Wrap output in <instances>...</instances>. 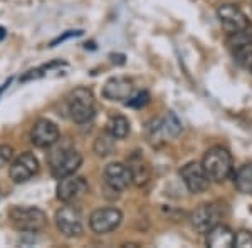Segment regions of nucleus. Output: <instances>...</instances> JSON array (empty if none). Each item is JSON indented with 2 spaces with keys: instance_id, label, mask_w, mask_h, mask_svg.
Here are the masks:
<instances>
[{
  "instance_id": "f257e3e1",
  "label": "nucleus",
  "mask_w": 252,
  "mask_h": 248,
  "mask_svg": "<svg viewBox=\"0 0 252 248\" xmlns=\"http://www.w3.org/2000/svg\"><path fill=\"white\" fill-rule=\"evenodd\" d=\"M204 165L209 178L215 183H222L232 174L234 171V161L232 154L229 153V149L223 146H214L204 156Z\"/></svg>"
},
{
  "instance_id": "f03ea898",
  "label": "nucleus",
  "mask_w": 252,
  "mask_h": 248,
  "mask_svg": "<svg viewBox=\"0 0 252 248\" xmlns=\"http://www.w3.org/2000/svg\"><path fill=\"white\" fill-rule=\"evenodd\" d=\"M49 166L56 178H66L74 174L83 163V156L71 146H58L49 153Z\"/></svg>"
},
{
  "instance_id": "7ed1b4c3",
  "label": "nucleus",
  "mask_w": 252,
  "mask_h": 248,
  "mask_svg": "<svg viewBox=\"0 0 252 248\" xmlns=\"http://www.w3.org/2000/svg\"><path fill=\"white\" fill-rule=\"evenodd\" d=\"M94 94L88 87H76L67 96V111L74 123L84 124L94 116Z\"/></svg>"
},
{
  "instance_id": "20e7f679",
  "label": "nucleus",
  "mask_w": 252,
  "mask_h": 248,
  "mask_svg": "<svg viewBox=\"0 0 252 248\" xmlns=\"http://www.w3.org/2000/svg\"><path fill=\"white\" fill-rule=\"evenodd\" d=\"M182 131H184L182 121L178 119L175 112L168 111L161 119H155L148 124V128H146V138H148L150 144L158 146L163 143V141H170L178 138Z\"/></svg>"
},
{
  "instance_id": "39448f33",
  "label": "nucleus",
  "mask_w": 252,
  "mask_h": 248,
  "mask_svg": "<svg viewBox=\"0 0 252 248\" xmlns=\"http://www.w3.org/2000/svg\"><path fill=\"white\" fill-rule=\"evenodd\" d=\"M9 220L19 231H40L46 226L47 217L42 210L35 206H12L9 211Z\"/></svg>"
},
{
  "instance_id": "423d86ee",
  "label": "nucleus",
  "mask_w": 252,
  "mask_h": 248,
  "mask_svg": "<svg viewBox=\"0 0 252 248\" xmlns=\"http://www.w3.org/2000/svg\"><path fill=\"white\" fill-rule=\"evenodd\" d=\"M56 226L64 237L78 238L83 235V217L81 211L72 206L71 203H66L64 206L56 211Z\"/></svg>"
},
{
  "instance_id": "0eeeda50",
  "label": "nucleus",
  "mask_w": 252,
  "mask_h": 248,
  "mask_svg": "<svg viewBox=\"0 0 252 248\" xmlns=\"http://www.w3.org/2000/svg\"><path fill=\"white\" fill-rule=\"evenodd\" d=\"M123 213L118 208H99L94 210L89 217V226L97 235H106L115 231L121 225Z\"/></svg>"
},
{
  "instance_id": "6e6552de",
  "label": "nucleus",
  "mask_w": 252,
  "mask_h": 248,
  "mask_svg": "<svg viewBox=\"0 0 252 248\" xmlns=\"http://www.w3.org/2000/svg\"><path fill=\"white\" fill-rule=\"evenodd\" d=\"M180 176L190 193L198 194V193H204V191L209 188L210 178H209V174H207L202 163H197V161L187 163L185 166H182Z\"/></svg>"
},
{
  "instance_id": "1a4fd4ad",
  "label": "nucleus",
  "mask_w": 252,
  "mask_h": 248,
  "mask_svg": "<svg viewBox=\"0 0 252 248\" xmlns=\"http://www.w3.org/2000/svg\"><path fill=\"white\" fill-rule=\"evenodd\" d=\"M223 217L220 205L215 203H207V205L198 206L197 210L190 215V223L198 233H207L210 228H214L217 223H220Z\"/></svg>"
},
{
  "instance_id": "9d476101",
  "label": "nucleus",
  "mask_w": 252,
  "mask_h": 248,
  "mask_svg": "<svg viewBox=\"0 0 252 248\" xmlns=\"http://www.w3.org/2000/svg\"><path fill=\"white\" fill-rule=\"evenodd\" d=\"M133 183V174L128 165L123 163H111L104 169V185L106 188L116 191H123Z\"/></svg>"
},
{
  "instance_id": "9b49d317",
  "label": "nucleus",
  "mask_w": 252,
  "mask_h": 248,
  "mask_svg": "<svg viewBox=\"0 0 252 248\" xmlns=\"http://www.w3.org/2000/svg\"><path fill=\"white\" fill-rule=\"evenodd\" d=\"M88 190L89 186L84 178L69 174L66 178H61L58 185V198L64 203L78 201L81 196H84L88 193Z\"/></svg>"
},
{
  "instance_id": "f8f14e48",
  "label": "nucleus",
  "mask_w": 252,
  "mask_h": 248,
  "mask_svg": "<svg viewBox=\"0 0 252 248\" xmlns=\"http://www.w3.org/2000/svg\"><path fill=\"white\" fill-rule=\"evenodd\" d=\"M217 17H219L220 26L229 32V34L241 30L251 24L249 19H247V15L244 14L239 7L232 5V3H222V5L217 9Z\"/></svg>"
},
{
  "instance_id": "ddd939ff",
  "label": "nucleus",
  "mask_w": 252,
  "mask_h": 248,
  "mask_svg": "<svg viewBox=\"0 0 252 248\" xmlns=\"http://www.w3.org/2000/svg\"><path fill=\"white\" fill-rule=\"evenodd\" d=\"M39 171V161L32 153H22L20 156L12 163L9 174L14 183H26L29 181L34 174Z\"/></svg>"
},
{
  "instance_id": "4468645a",
  "label": "nucleus",
  "mask_w": 252,
  "mask_h": 248,
  "mask_svg": "<svg viewBox=\"0 0 252 248\" xmlns=\"http://www.w3.org/2000/svg\"><path fill=\"white\" fill-rule=\"evenodd\" d=\"M31 141L37 148H51L59 141V128L49 119H39L32 126Z\"/></svg>"
},
{
  "instance_id": "2eb2a0df",
  "label": "nucleus",
  "mask_w": 252,
  "mask_h": 248,
  "mask_svg": "<svg viewBox=\"0 0 252 248\" xmlns=\"http://www.w3.org/2000/svg\"><path fill=\"white\" fill-rule=\"evenodd\" d=\"M103 96L108 101H128L133 96V84L126 77H111L103 87Z\"/></svg>"
},
{
  "instance_id": "dca6fc26",
  "label": "nucleus",
  "mask_w": 252,
  "mask_h": 248,
  "mask_svg": "<svg viewBox=\"0 0 252 248\" xmlns=\"http://www.w3.org/2000/svg\"><path fill=\"white\" fill-rule=\"evenodd\" d=\"M207 247L212 248H230L235 247V233L223 223H217L214 228L205 233Z\"/></svg>"
},
{
  "instance_id": "f3484780",
  "label": "nucleus",
  "mask_w": 252,
  "mask_h": 248,
  "mask_svg": "<svg viewBox=\"0 0 252 248\" xmlns=\"http://www.w3.org/2000/svg\"><path fill=\"white\" fill-rule=\"evenodd\" d=\"M227 46L235 52L244 51V49H249L252 46V26L251 24L241 30L229 34V37H227Z\"/></svg>"
},
{
  "instance_id": "a211bd4d",
  "label": "nucleus",
  "mask_w": 252,
  "mask_h": 248,
  "mask_svg": "<svg viewBox=\"0 0 252 248\" xmlns=\"http://www.w3.org/2000/svg\"><path fill=\"white\" fill-rule=\"evenodd\" d=\"M129 169H131V174H133V183L136 186H145L146 183L150 181V166L141 160L140 156H133L131 161H129Z\"/></svg>"
},
{
  "instance_id": "6ab92c4d",
  "label": "nucleus",
  "mask_w": 252,
  "mask_h": 248,
  "mask_svg": "<svg viewBox=\"0 0 252 248\" xmlns=\"http://www.w3.org/2000/svg\"><path fill=\"white\" fill-rule=\"evenodd\" d=\"M234 185L241 193L252 194V163H246L237 169L234 176Z\"/></svg>"
},
{
  "instance_id": "aec40b11",
  "label": "nucleus",
  "mask_w": 252,
  "mask_h": 248,
  "mask_svg": "<svg viewBox=\"0 0 252 248\" xmlns=\"http://www.w3.org/2000/svg\"><path fill=\"white\" fill-rule=\"evenodd\" d=\"M106 131L116 139H125L129 134V121L125 116H115L108 121Z\"/></svg>"
},
{
  "instance_id": "412c9836",
  "label": "nucleus",
  "mask_w": 252,
  "mask_h": 248,
  "mask_svg": "<svg viewBox=\"0 0 252 248\" xmlns=\"http://www.w3.org/2000/svg\"><path fill=\"white\" fill-rule=\"evenodd\" d=\"M115 136H111L108 131L106 133H101L99 136L96 138L94 141V153L97 156L104 158V156H109L113 151H115Z\"/></svg>"
},
{
  "instance_id": "4be33fe9",
  "label": "nucleus",
  "mask_w": 252,
  "mask_h": 248,
  "mask_svg": "<svg viewBox=\"0 0 252 248\" xmlns=\"http://www.w3.org/2000/svg\"><path fill=\"white\" fill-rule=\"evenodd\" d=\"M59 66H64V62H51V64H46V66H42V67L32 69V71L26 72V74L20 77V83H29V81L40 79V77L47 76L54 67H59Z\"/></svg>"
},
{
  "instance_id": "5701e85b",
  "label": "nucleus",
  "mask_w": 252,
  "mask_h": 248,
  "mask_svg": "<svg viewBox=\"0 0 252 248\" xmlns=\"http://www.w3.org/2000/svg\"><path fill=\"white\" fill-rule=\"evenodd\" d=\"M150 103V94L146 91H141V92H138V94L135 96H131L128 101H126V104L129 106V108H135V109H141V108H145L146 104Z\"/></svg>"
},
{
  "instance_id": "b1692460",
  "label": "nucleus",
  "mask_w": 252,
  "mask_h": 248,
  "mask_svg": "<svg viewBox=\"0 0 252 248\" xmlns=\"http://www.w3.org/2000/svg\"><path fill=\"white\" fill-rule=\"evenodd\" d=\"M234 55H235V60H237L246 71H249L252 74V51L244 49V51H237Z\"/></svg>"
},
{
  "instance_id": "393cba45",
  "label": "nucleus",
  "mask_w": 252,
  "mask_h": 248,
  "mask_svg": "<svg viewBox=\"0 0 252 248\" xmlns=\"http://www.w3.org/2000/svg\"><path fill=\"white\" fill-rule=\"evenodd\" d=\"M235 247L239 248H252V231L241 230L235 233Z\"/></svg>"
},
{
  "instance_id": "a878e982",
  "label": "nucleus",
  "mask_w": 252,
  "mask_h": 248,
  "mask_svg": "<svg viewBox=\"0 0 252 248\" xmlns=\"http://www.w3.org/2000/svg\"><path fill=\"white\" fill-rule=\"evenodd\" d=\"M12 156H14V149H12V146H9V144L0 146V168H3V166L12 160Z\"/></svg>"
},
{
  "instance_id": "bb28decb",
  "label": "nucleus",
  "mask_w": 252,
  "mask_h": 248,
  "mask_svg": "<svg viewBox=\"0 0 252 248\" xmlns=\"http://www.w3.org/2000/svg\"><path fill=\"white\" fill-rule=\"evenodd\" d=\"M79 35H83V30H67V32H64L63 35H59L58 39L52 40V42L49 44V47H56V46H59V44H63L64 40H67L71 37H79Z\"/></svg>"
},
{
  "instance_id": "cd10ccee",
  "label": "nucleus",
  "mask_w": 252,
  "mask_h": 248,
  "mask_svg": "<svg viewBox=\"0 0 252 248\" xmlns=\"http://www.w3.org/2000/svg\"><path fill=\"white\" fill-rule=\"evenodd\" d=\"M10 83H12V79H7L5 83H3L2 86H0V96H2V94H3V91H5V89L10 86Z\"/></svg>"
},
{
  "instance_id": "c85d7f7f",
  "label": "nucleus",
  "mask_w": 252,
  "mask_h": 248,
  "mask_svg": "<svg viewBox=\"0 0 252 248\" xmlns=\"http://www.w3.org/2000/svg\"><path fill=\"white\" fill-rule=\"evenodd\" d=\"M5 35H7V30L3 29V27H0V40L5 39Z\"/></svg>"
},
{
  "instance_id": "c756f323",
  "label": "nucleus",
  "mask_w": 252,
  "mask_h": 248,
  "mask_svg": "<svg viewBox=\"0 0 252 248\" xmlns=\"http://www.w3.org/2000/svg\"><path fill=\"white\" fill-rule=\"evenodd\" d=\"M251 9H252V5H251Z\"/></svg>"
}]
</instances>
